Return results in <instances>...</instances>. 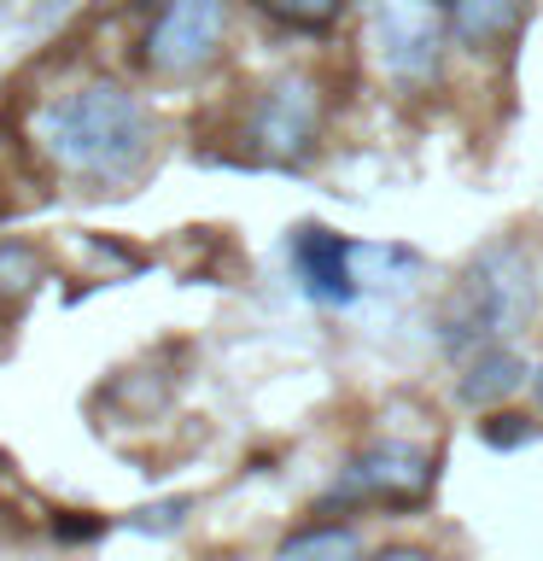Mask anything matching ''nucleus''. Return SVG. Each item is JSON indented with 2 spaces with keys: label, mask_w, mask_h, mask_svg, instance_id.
<instances>
[{
  "label": "nucleus",
  "mask_w": 543,
  "mask_h": 561,
  "mask_svg": "<svg viewBox=\"0 0 543 561\" xmlns=\"http://www.w3.org/2000/svg\"><path fill=\"white\" fill-rule=\"evenodd\" d=\"M228 35V0H164L147 30V65L158 77H193L217 59Z\"/></svg>",
  "instance_id": "39448f33"
},
{
  "label": "nucleus",
  "mask_w": 543,
  "mask_h": 561,
  "mask_svg": "<svg viewBox=\"0 0 543 561\" xmlns=\"http://www.w3.org/2000/svg\"><path fill=\"white\" fill-rule=\"evenodd\" d=\"M444 30L450 12L444 0H374V59L397 88H420L438 82L444 70Z\"/></svg>",
  "instance_id": "7ed1b4c3"
},
{
  "label": "nucleus",
  "mask_w": 543,
  "mask_h": 561,
  "mask_svg": "<svg viewBox=\"0 0 543 561\" xmlns=\"http://www.w3.org/2000/svg\"><path fill=\"white\" fill-rule=\"evenodd\" d=\"M42 140L70 175L88 182H123L147 164L152 152V117L129 88L117 82H88L70 88L42 112Z\"/></svg>",
  "instance_id": "f257e3e1"
},
{
  "label": "nucleus",
  "mask_w": 543,
  "mask_h": 561,
  "mask_svg": "<svg viewBox=\"0 0 543 561\" xmlns=\"http://www.w3.org/2000/svg\"><path fill=\"white\" fill-rule=\"evenodd\" d=\"M525 386V363L515 357L508 345H490V351H473L467 368H462V403L467 410H497Z\"/></svg>",
  "instance_id": "1a4fd4ad"
},
{
  "label": "nucleus",
  "mask_w": 543,
  "mask_h": 561,
  "mask_svg": "<svg viewBox=\"0 0 543 561\" xmlns=\"http://www.w3.org/2000/svg\"><path fill=\"white\" fill-rule=\"evenodd\" d=\"M35 275H42V257H35L30 245H0V305L24 298L35 287Z\"/></svg>",
  "instance_id": "9b49d317"
},
{
  "label": "nucleus",
  "mask_w": 543,
  "mask_h": 561,
  "mask_svg": "<svg viewBox=\"0 0 543 561\" xmlns=\"http://www.w3.org/2000/svg\"><path fill=\"white\" fill-rule=\"evenodd\" d=\"M287 257H292V275L315 305H357L362 298V275H357V240L333 234L322 222H304L292 228L287 240Z\"/></svg>",
  "instance_id": "0eeeda50"
},
{
  "label": "nucleus",
  "mask_w": 543,
  "mask_h": 561,
  "mask_svg": "<svg viewBox=\"0 0 543 561\" xmlns=\"http://www.w3.org/2000/svg\"><path fill=\"white\" fill-rule=\"evenodd\" d=\"M368 561H438L432 550H415V543H392V550H380V556H368Z\"/></svg>",
  "instance_id": "4468645a"
},
{
  "label": "nucleus",
  "mask_w": 543,
  "mask_h": 561,
  "mask_svg": "<svg viewBox=\"0 0 543 561\" xmlns=\"http://www.w3.org/2000/svg\"><path fill=\"white\" fill-rule=\"evenodd\" d=\"M322 135V94L310 77H280L257 94L252 112V147L269 164H304Z\"/></svg>",
  "instance_id": "423d86ee"
},
{
  "label": "nucleus",
  "mask_w": 543,
  "mask_h": 561,
  "mask_svg": "<svg viewBox=\"0 0 543 561\" xmlns=\"http://www.w3.org/2000/svg\"><path fill=\"white\" fill-rule=\"evenodd\" d=\"M538 310V263L520 240H497L455 275V287L438 310V340L455 357L508 345V333H520Z\"/></svg>",
  "instance_id": "f03ea898"
},
{
  "label": "nucleus",
  "mask_w": 543,
  "mask_h": 561,
  "mask_svg": "<svg viewBox=\"0 0 543 561\" xmlns=\"http://www.w3.org/2000/svg\"><path fill=\"white\" fill-rule=\"evenodd\" d=\"M269 18H280V24H298V30H322L333 24V18L345 12V0H257Z\"/></svg>",
  "instance_id": "f8f14e48"
},
{
  "label": "nucleus",
  "mask_w": 543,
  "mask_h": 561,
  "mask_svg": "<svg viewBox=\"0 0 543 561\" xmlns=\"http://www.w3.org/2000/svg\"><path fill=\"white\" fill-rule=\"evenodd\" d=\"M438 468L420 445H403V438H380L362 456H350L345 473L327 485L322 508H350V503H374V508H415L432 491Z\"/></svg>",
  "instance_id": "20e7f679"
},
{
  "label": "nucleus",
  "mask_w": 543,
  "mask_h": 561,
  "mask_svg": "<svg viewBox=\"0 0 543 561\" xmlns=\"http://www.w3.org/2000/svg\"><path fill=\"white\" fill-rule=\"evenodd\" d=\"M275 561H362V543L350 526H304L280 543Z\"/></svg>",
  "instance_id": "9d476101"
},
{
  "label": "nucleus",
  "mask_w": 543,
  "mask_h": 561,
  "mask_svg": "<svg viewBox=\"0 0 543 561\" xmlns=\"http://www.w3.org/2000/svg\"><path fill=\"white\" fill-rule=\"evenodd\" d=\"M532 392H538V403H543V368H538V375H532Z\"/></svg>",
  "instance_id": "2eb2a0df"
},
{
  "label": "nucleus",
  "mask_w": 543,
  "mask_h": 561,
  "mask_svg": "<svg viewBox=\"0 0 543 561\" xmlns=\"http://www.w3.org/2000/svg\"><path fill=\"white\" fill-rule=\"evenodd\" d=\"M525 18H532V0H450V35L473 53L515 42Z\"/></svg>",
  "instance_id": "6e6552de"
},
{
  "label": "nucleus",
  "mask_w": 543,
  "mask_h": 561,
  "mask_svg": "<svg viewBox=\"0 0 543 561\" xmlns=\"http://www.w3.org/2000/svg\"><path fill=\"white\" fill-rule=\"evenodd\" d=\"M480 433L490 438V445H502V450L532 445V438H538V427H532V421H520V415H490V421H480Z\"/></svg>",
  "instance_id": "ddd939ff"
}]
</instances>
